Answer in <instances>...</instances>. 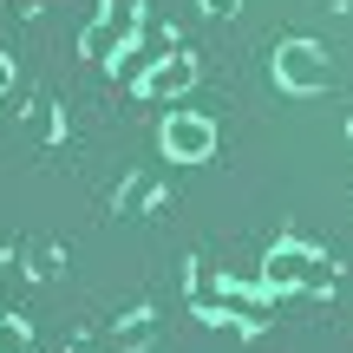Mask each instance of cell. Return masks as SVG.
<instances>
[{
    "label": "cell",
    "instance_id": "obj_1",
    "mask_svg": "<svg viewBox=\"0 0 353 353\" xmlns=\"http://www.w3.org/2000/svg\"><path fill=\"white\" fill-rule=\"evenodd\" d=\"M334 275H341V268H334L327 255H314L307 242H275V249L262 255V288H275V294H288V288L327 294Z\"/></svg>",
    "mask_w": 353,
    "mask_h": 353
},
{
    "label": "cell",
    "instance_id": "obj_2",
    "mask_svg": "<svg viewBox=\"0 0 353 353\" xmlns=\"http://www.w3.org/2000/svg\"><path fill=\"white\" fill-rule=\"evenodd\" d=\"M138 26H144V13L131 7V0H105L99 7V20L85 26V59H125L131 52V39H138Z\"/></svg>",
    "mask_w": 353,
    "mask_h": 353
},
{
    "label": "cell",
    "instance_id": "obj_3",
    "mask_svg": "<svg viewBox=\"0 0 353 353\" xmlns=\"http://www.w3.org/2000/svg\"><path fill=\"white\" fill-rule=\"evenodd\" d=\"M275 85H288V92H327L334 85V59L314 46V39H281V46H275Z\"/></svg>",
    "mask_w": 353,
    "mask_h": 353
},
{
    "label": "cell",
    "instance_id": "obj_4",
    "mask_svg": "<svg viewBox=\"0 0 353 353\" xmlns=\"http://www.w3.org/2000/svg\"><path fill=\"white\" fill-rule=\"evenodd\" d=\"M157 138H164V157H176V164H203L216 151V125L203 112H170Z\"/></svg>",
    "mask_w": 353,
    "mask_h": 353
},
{
    "label": "cell",
    "instance_id": "obj_5",
    "mask_svg": "<svg viewBox=\"0 0 353 353\" xmlns=\"http://www.w3.org/2000/svg\"><path fill=\"white\" fill-rule=\"evenodd\" d=\"M190 85H196V59H190V52H164V59H157L151 72L138 79L144 99H183Z\"/></svg>",
    "mask_w": 353,
    "mask_h": 353
},
{
    "label": "cell",
    "instance_id": "obj_6",
    "mask_svg": "<svg viewBox=\"0 0 353 353\" xmlns=\"http://www.w3.org/2000/svg\"><path fill=\"white\" fill-rule=\"evenodd\" d=\"M0 353H33V327L26 321H0Z\"/></svg>",
    "mask_w": 353,
    "mask_h": 353
},
{
    "label": "cell",
    "instance_id": "obj_7",
    "mask_svg": "<svg viewBox=\"0 0 353 353\" xmlns=\"http://www.w3.org/2000/svg\"><path fill=\"white\" fill-rule=\"evenodd\" d=\"M157 203V176H138V183L125 190V216H138V210H151Z\"/></svg>",
    "mask_w": 353,
    "mask_h": 353
},
{
    "label": "cell",
    "instance_id": "obj_8",
    "mask_svg": "<svg viewBox=\"0 0 353 353\" xmlns=\"http://www.w3.org/2000/svg\"><path fill=\"white\" fill-rule=\"evenodd\" d=\"M118 341H125V347H144V341H151V314H138L131 327H118Z\"/></svg>",
    "mask_w": 353,
    "mask_h": 353
},
{
    "label": "cell",
    "instance_id": "obj_9",
    "mask_svg": "<svg viewBox=\"0 0 353 353\" xmlns=\"http://www.w3.org/2000/svg\"><path fill=\"white\" fill-rule=\"evenodd\" d=\"M203 13H216V20H229V13H242V0H196Z\"/></svg>",
    "mask_w": 353,
    "mask_h": 353
},
{
    "label": "cell",
    "instance_id": "obj_10",
    "mask_svg": "<svg viewBox=\"0 0 353 353\" xmlns=\"http://www.w3.org/2000/svg\"><path fill=\"white\" fill-rule=\"evenodd\" d=\"M13 85V59H0V92H7Z\"/></svg>",
    "mask_w": 353,
    "mask_h": 353
},
{
    "label": "cell",
    "instance_id": "obj_11",
    "mask_svg": "<svg viewBox=\"0 0 353 353\" xmlns=\"http://www.w3.org/2000/svg\"><path fill=\"white\" fill-rule=\"evenodd\" d=\"M20 7H26V0H20Z\"/></svg>",
    "mask_w": 353,
    "mask_h": 353
}]
</instances>
